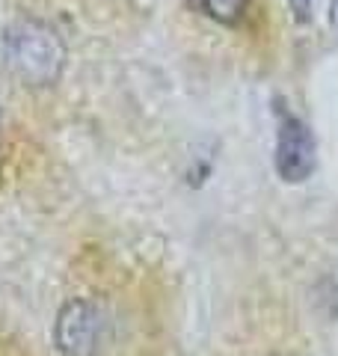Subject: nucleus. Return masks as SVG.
<instances>
[{
  "instance_id": "obj_1",
  "label": "nucleus",
  "mask_w": 338,
  "mask_h": 356,
  "mask_svg": "<svg viewBox=\"0 0 338 356\" xmlns=\"http://www.w3.org/2000/svg\"><path fill=\"white\" fill-rule=\"evenodd\" d=\"M3 63L21 83L51 86L65 65V42L48 21L18 18L3 36Z\"/></svg>"
},
{
  "instance_id": "obj_2",
  "label": "nucleus",
  "mask_w": 338,
  "mask_h": 356,
  "mask_svg": "<svg viewBox=\"0 0 338 356\" xmlns=\"http://www.w3.org/2000/svg\"><path fill=\"white\" fill-rule=\"evenodd\" d=\"M107 321L92 300H69L56 315L54 341L63 356H98L104 348Z\"/></svg>"
},
{
  "instance_id": "obj_3",
  "label": "nucleus",
  "mask_w": 338,
  "mask_h": 356,
  "mask_svg": "<svg viewBox=\"0 0 338 356\" xmlns=\"http://www.w3.org/2000/svg\"><path fill=\"white\" fill-rule=\"evenodd\" d=\"M314 166H318V149L309 125L282 110L276 131V172L282 181L300 184L314 172Z\"/></svg>"
},
{
  "instance_id": "obj_4",
  "label": "nucleus",
  "mask_w": 338,
  "mask_h": 356,
  "mask_svg": "<svg viewBox=\"0 0 338 356\" xmlns=\"http://www.w3.org/2000/svg\"><path fill=\"white\" fill-rule=\"evenodd\" d=\"M205 3V13L220 21V24H234V21H241L246 6H250V0H202Z\"/></svg>"
},
{
  "instance_id": "obj_5",
  "label": "nucleus",
  "mask_w": 338,
  "mask_h": 356,
  "mask_svg": "<svg viewBox=\"0 0 338 356\" xmlns=\"http://www.w3.org/2000/svg\"><path fill=\"white\" fill-rule=\"evenodd\" d=\"M288 3H291V13H294L297 21H306L309 13H312V3H314V0H288Z\"/></svg>"
}]
</instances>
